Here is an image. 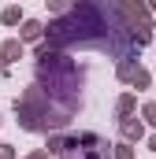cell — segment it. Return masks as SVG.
<instances>
[{"label": "cell", "mask_w": 156, "mask_h": 159, "mask_svg": "<svg viewBox=\"0 0 156 159\" xmlns=\"http://www.w3.org/2000/svg\"><path fill=\"white\" fill-rule=\"evenodd\" d=\"M60 156L63 159H108V144L100 137H71L60 144Z\"/></svg>", "instance_id": "obj_2"}, {"label": "cell", "mask_w": 156, "mask_h": 159, "mask_svg": "<svg viewBox=\"0 0 156 159\" xmlns=\"http://www.w3.org/2000/svg\"><path fill=\"white\" fill-rule=\"evenodd\" d=\"M48 41L67 48H100L115 59H126L134 52V37L108 0H85L82 7H75V15L60 19L48 30Z\"/></svg>", "instance_id": "obj_1"}]
</instances>
